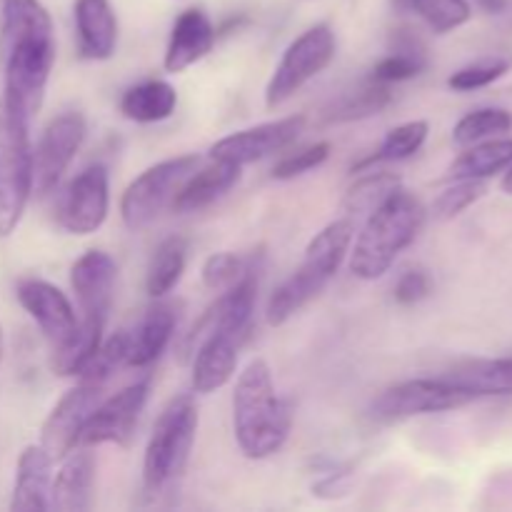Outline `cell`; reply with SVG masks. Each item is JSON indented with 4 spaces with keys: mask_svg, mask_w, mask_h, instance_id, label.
Listing matches in <instances>:
<instances>
[{
    "mask_svg": "<svg viewBox=\"0 0 512 512\" xmlns=\"http://www.w3.org/2000/svg\"><path fill=\"white\" fill-rule=\"evenodd\" d=\"M3 100L25 120L43 105L55 65V28L40 0H3Z\"/></svg>",
    "mask_w": 512,
    "mask_h": 512,
    "instance_id": "1",
    "label": "cell"
},
{
    "mask_svg": "<svg viewBox=\"0 0 512 512\" xmlns=\"http://www.w3.org/2000/svg\"><path fill=\"white\" fill-rule=\"evenodd\" d=\"M293 430V410L275 390L273 370L255 358L245 365L233 390V435L240 453L265 460L285 448Z\"/></svg>",
    "mask_w": 512,
    "mask_h": 512,
    "instance_id": "2",
    "label": "cell"
},
{
    "mask_svg": "<svg viewBox=\"0 0 512 512\" xmlns=\"http://www.w3.org/2000/svg\"><path fill=\"white\" fill-rule=\"evenodd\" d=\"M428 210L410 190L400 188L378 210L365 218L363 230L353 238L348 268L360 280H380L423 233Z\"/></svg>",
    "mask_w": 512,
    "mask_h": 512,
    "instance_id": "3",
    "label": "cell"
},
{
    "mask_svg": "<svg viewBox=\"0 0 512 512\" xmlns=\"http://www.w3.org/2000/svg\"><path fill=\"white\" fill-rule=\"evenodd\" d=\"M355 238L353 218H338L325 225L320 233L313 235L303 255V263L293 270V275L283 280L273 290L265 308V318L273 328L288 323L295 313L305 308L310 300L318 298L325 285L335 278L340 265L345 263L350 253V245Z\"/></svg>",
    "mask_w": 512,
    "mask_h": 512,
    "instance_id": "4",
    "label": "cell"
},
{
    "mask_svg": "<svg viewBox=\"0 0 512 512\" xmlns=\"http://www.w3.org/2000/svg\"><path fill=\"white\" fill-rule=\"evenodd\" d=\"M198 423L200 415L193 393L175 395L160 410L143 455V488L148 493H160L183 473L195 445Z\"/></svg>",
    "mask_w": 512,
    "mask_h": 512,
    "instance_id": "5",
    "label": "cell"
},
{
    "mask_svg": "<svg viewBox=\"0 0 512 512\" xmlns=\"http://www.w3.org/2000/svg\"><path fill=\"white\" fill-rule=\"evenodd\" d=\"M30 123L0 100V238H8L23 220L33 195Z\"/></svg>",
    "mask_w": 512,
    "mask_h": 512,
    "instance_id": "6",
    "label": "cell"
},
{
    "mask_svg": "<svg viewBox=\"0 0 512 512\" xmlns=\"http://www.w3.org/2000/svg\"><path fill=\"white\" fill-rule=\"evenodd\" d=\"M198 155H178L163 163L150 165L125 188L120 198V218L123 225L133 233H140L158 220V215L173 203L180 185L198 170Z\"/></svg>",
    "mask_w": 512,
    "mask_h": 512,
    "instance_id": "7",
    "label": "cell"
},
{
    "mask_svg": "<svg viewBox=\"0 0 512 512\" xmlns=\"http://www.w3.org/2000/svg\"><path fill=\"white\" fill-rule=\"evenodd\" d=\"M335 50H338V40L328 23H318L300 33L285 48L278 68L270 75L268 88H265V105L280 108L283 103H288L305 83L318 78L333 63Z\"/></svg>",
    "mask_w": 512,
    "mask_h": 512,
    "instance_id": "8",
    "label": "cell"
},
{
    "mask_svg": "<svg viewBox=\"0 0 512 512\" xmlns=\"http://www.w3.org/2000/svg\"><path fill=\"white\" fill-rule=\"evenodd\" d=\"M475 400H480L478 393H473L465 385L453 383L445 375L443 378H415L393 385L383 395H378L373 408H370V415L378 423H398V420L418 418V415L465 408Z\"/></svg>",
    "mask_w": 512,
    "mask_h": 512,
    "instance_id": "9",
    "label": "cell"
},
{
    "mask_svg": "<svg viewBox=\"0 0 512 512\" xmlns=\"http://www.w3.org/2000/svg\"><path fill=\"white\" fill-rule=\"evenodd\" d=\"M110 178L100 163L80 170L58 195L55 220L68 235H93L108 220Z\"/></svg>",
    "mask_w": 512,
    "mask_h": 512,
    "instance_id": "10",
    "label": "cell"
},
{
    "mask_svg": "<svg viewBox=\"0 0 512 512\" xmlns=\"http://www.w3.org/2000/svg\"><path fill=\"white\" fill-rule=\"evenodd\" d=\"M85 118L75 110L55 115L45 125L33 153V193L48 198L68 173L85 140Z\"/></svg>",
    "mask_w": 512,
    "mask_h": 512,
    "instance_id": "11",
    "label": "cell"
},
{
    "mask_svg": "<svg viewBox=\"0 0 512 512\" xmlns=\"http://www.w3.org/2000/svg\"><path fill=\"white\" fill-rule=\"evenodd\" d=\"M105 388L108 385L100 383V380L78 375V383L50 410V415L43 423V430H40V445L48 450L53 463L55 460H63L70 450L78 448L80 433H83L93 410L103 400Z\"/></svg>",
    "mask_w": 512,
    "mask_h": 512,
    "instance_id": "12",
    "label": "cell"
},
{
    "mask_svg": "<svg viewBox=\"0 0 512 512\" xmlns=\"http://www.w3.org/2000/svg\"><path fill=\"white\" fill-rule=\"evenodd\" d=\"M150 395V380H135L128 388L118 390L110 398L100 400L98 408L80 433L78 448H98V445H120L128 448L138 428L140 413L145 410Z\"/></svg>",
    "mask_w": 512,
    "mask_h": 512,
    "instance_id": "13",
    "label": "cell"
},
{
    "mask_svg": "<svg viewBox=\"0 0 512 512\" xmlns=\"http://www.w3.org/2000/svg\"><path fill=\"white\" fill-rule=\"evenodd\" d=\"M303 128L305 115H288V118L253 125V128L238 130V133H230L225 138H220L210 148L208 158L245 168V165L258 163V160L270 158V155L280 153L288 145H293L298 140V135L303 133Z\"/></svg>",
    "mask_w": 512,
    "mask_h": 512,
    "instance_id": "14",
    "label": "cell"
},
{
    "mask_svg": "<svg viewBox=\"0 0 512 512\" xmlns=\"http://www.w3.org/2000/svg\"><path fill=\"white\" fill-rule=\"evenodd\" d=\"M15 295H18V303L23 305L25 313L35 320L43 338L50 343V350L60 348L65 340L73 338L80 318L63 290L45 283V280L28 278L20 280Z\"/></svg>",
    "mask_w": 512,
    "mask_h": 512,
    "instance_id": "15",
    "label": "cell"
},
{
    "mask_svg": "<svg viewBox=\"0 0 512 512\" xmlns=\"http://www.w3.org/2000/svg\"><path fill=\"white\" fill-rule=\"evenodd\" d=\"M118 265L105 250H88L70 268V288L78 300L80 318L108 323L115 298Z\"/></svg>",
    "mask_w": 512,
    "mask_h": 512,
    "instance_id": "16",
    "label": "cell"
},
{
    "mask_svg": "<svg viewBox=\"0 0 512 512\" xmlns=\"http://www.w3.org/2000/svg\"><path fill=\"white\" fill-rule=\"evenodd\" d=\"M215 25L200 8H188L175 18L170 30L168 48H165L163 65L168 73H183L205 58L213 50Z\"/></svg>",
    "mask_w": 512,
    "mask_h": 512,
    "instance_id": "17",
    "label": "cell"
},
{
    "mask_svg": "<svg viewBox=\"0 0 512 512\" xmlns=\"http://www.w3.org/2000/svg\"><path fill=\"white\" fill-rule=\"evenodd\" d=\"M175 330H178V308L158 298V303L145 310V315L133 330H125V338H128L125 368L153 365L170 345Z\"/></svg>",
    "mask_w": 512,
    "mask_h": 512,
    "instance_id": "18",
    "label": "cell"
},
{
    "mask_svg": "<svg viewBox=\"0 0 512 512\" xmlns=\"http://www.w3.org/2000/svg\"><path fill=\"white\" fill-rule=\"evenodd\" d=\"M73 18L80 55L88 60L113 58L118 48V15L110 0H75Z\"/></svg>",
    "mask_w": 512,
    "mask_h": 512,
    "instance_id": "19",
    "label": "cell"
},
{
    "mask_svg": "<svg viewBox=\"0 0 512 512\" xmlns=\"http://www.w3.org/2000/svg\"><path fill=\"white\" fill-rule=\"evenodd\" d=\"M95 458L88 448L70 450L63 458V468L50 485V510L88 512L93 508Z\"/></svg>",
    "mask_w": 512,
    "mask_h": 512,
    "instance_id": "20",
    "label": "cell"
},
{
    "mask_svg": "<svg viewBox=\"0 0 512 512\" xmlns=\"http://www.w3.org/2000/svg\"><path fill=\"white\" fill-rule=\"evenodd\" d=\"M243 178V168L233 163H223V160H210L205 168L195 170L180 190L175 193L170 208L175 213H198V210L210 208L213 203H218L225 193L235 188Z\"/></svg>",
    "mask_w": 512,
    "mask_h": 512,
    "instance_id": "21",
    "label": "cell"
},
{
    "mask_svg": "<svg viewBox=\"0 0 512 512\" xmlns=\"http://www.w3.org/2000/svg\"><path fill=\"white\" fill-rule=\"evenodd\" d=\"M53 458L43 445H28L20 453L15 468V488L10 510L13 512H45L50 510V485H53Z\"/></svg>",
    "mask_w": 512,
    "mask_h": 512,
    "instance_id": "22",
    "label": "cell"
},
{
    "mask_svg": "<svg viewBox=\"0 0 512 512\" xmlns=\"http://www.w3.org/2000/svg\"><path fill=\"white\" fill-rule=\"evenodd\" d=\"M178 108V93L168 80L150 78L138 85H130L120 98V113L130 123L150 125L168 120Z\"/></svg>",
    "mask_w": 512,
    "mask_h": 512,
    "instance_id": "23",
    "label": "cell"
},
{
    "mask_svg": "<svg viewBox=\"0 0 512 512\" xmlns=\"http://www.w3.org/2000/svg\"><path fill=\"white\" fill-rule=\"evenodd\" d=\"M512 165V138L480 140L450 163V180H488Z\"/></svg>",
    "mask_w": 512,
    "mask_h": 512,
    "instance_id": "24",
    "label": "cell"
},
{
    "mask_svg": "<svg viewBox=\"0 0 512 512\" xmlns=\"http://www.w3.org/2000/svg\"><path fill=\"white\" fill-rule=\"evenodd\" d=\"M103 330L105 323L80 318L73 338L65 340L60 348L50 350V368H53V373L60 375V378H78L85 365L98 353L100 343H103Z\"/></svg>",
    "mask_w": 512,
    "mask_h": 512,
    "instance_id": "25",
    "label": "cell"
},
{
    "mask_svg": "<svg viewBox=\"0 0 512 512\" xmlns=\"http://www.w3.org/2000/svg\"><path fill=\"white\" fill-rule=\"evenodd\" d=\"M188 265V240L183 235H170L155 248L150 258L148 275H145V290L153 300L165 298L173 293L175 285L180 283Z\"/></svg>",
    "mask_w": 512,
    "mask_h": 512,
    "instance_id": "26",
    "label": "cell"
},
{
    "mask_svg": "<svg viewBox=\"0 0 512 512\" xmlns=\"http://www.w3.org/2000/svg\"><path fill=\"white\" fill-rule=\"evenodd\" d=\"M393 43V53L385 55L380 63H375L373 73H370V80H375V83H403V80H410L423 73L425 65H428V53H425L418 35H413L410 30H398Z\"/></svg>",
    "mask_w": 512,
    "mask_h": 512,
    "instance_id": "27",
    "label": "cell"
},
{
    "mask_svg": "<svg viewBox=\"0 0 512 512\" xmlns=\"http://www.w3.org/2000/svg\"><path fill=\"white\" fill-rule=\"evenodd\" d=\"M453 383L465 385L480 398L488 395H512V358L498 360H478V363H468L465 368L455 370V373L445 375Z\"/></svg>",
    "mask_w": 512,
    "mask_h": 512,
    "instance_id": "28",
    "label": "cell"
},
{
    "mask_svg": "<svg viewBox=\"0 0 512 512\" xmlns=\"http://www.w3.org/2000/svg\"><path fill=\"white\" fill-rule=\"evenodd\" d=\"M255 270H263V253H213L203 263V270H200V278H203V285L213 293H225L233 285H238L240 280L248 278Z\"/></svg>",
    "mask_w": 512,
    "mask_h": 512,
    "instance_id": "29",
    "label": "cell"
},
{
    "mask_svg": "<svg viewBox=\"0 0 512 512\" xmlns=\"http://www.w3.org/2000/svg\"><path fill=\"white\" fill-rule=\"evenodd\" d=\"M403 188V180L395 173H370L365 178L355 180L343 198V210L348 218H368L373 210H378L385 200Z\"/></svg>",
    "mask_w": 512,
    "mask_h": 512,
    "instance_id": "30",
    "label": "cell"
},
{
    "mask_svg": "<svg viewBox=\"0 0 512 512\" xmlns=\"http://www.w3.org/2000/svg\"><path fill=\"white\" fill-rule=\"evenodd\" d=\"M428 135H430L428 120H408V123L403 125H395V128L383 138L380 148L375 150L365 163H360L355 170L365 168V165L400 163V160L413 158V155L425 145Z\"/></svg>",
    "mask_w": 512,
    "mask_h": 512,
    "instance_id": "31",
    "label": "cell"
},
{
    "mask_svg": "<svg viewBox=\"0 0 512 512\" xmlns=\"http://www.w3.org/2000/svg\"><path fill=\"white\" fill-rule=\"evenodd\" d=\"M390 100H393L390 85L368 80L363 88L345 93L338 103H333V108L328 110V120L330 123H350V120L370 118L388 108Z\"/></svg>",
    "mask_w": 512,
    "mask_h": 512,
    "instance_id": "32",
    "label": "cell"
},
{
    "mask_svg": "<svg viewBox=\"0 0 512 512\" xmlns=\"http://www.w3.org/2000/svg\"><path fill=\"white\" fill-rule=\"evenodd\" d=\"M512 130V113L505 108H478L455 123L453 140L460 148L480 143V140L498 138V135Z\"/></svg>",
    "mask_w": 512,
    "mask_h": 512,
    "instance_id": "33",
    "label": "cell"
},
{
    "mask_svg": "<svg viewBox=\"0 0 512 512\" xmlns=\"http://www.w3.org/2000/svg\"><path fill=\"white\" fill-rule=\"evenodd\" d=\"M410 10L423 18L435 35H448L473 18L468 0H410Z\"/></svg>",
    "mask_w": 512,
    "mask_h": 512,
    "instance_id": "34",
    "label": "cell"
},
{
    "mask_svg": "<svg viewBox=\"0 0 512 512\" xmlns=\"http://www.w3.org/2000/svg\"><path fill=\"white\" fill-rule=\"evenodd\" d=\"M485 193H488L485 180H455L450 188H445L443 193L435 198L433 215L438 220L458 218L465 210L473 208L480 198H485Z\"/></svg>",
    "mask_w": 512,
    "mask_h": 512,
    "instance_id": "35",
    "label": "cell"
},
{
    "mask_svg": "<svg viewBox=\"0 0 512 512\" xmlns=\"http://www.w3.org/2000/svg\"><path fill=\"white\" fill-rule=\"evenodd\" d=\"M510 70V60L505 58H488L478 60V63H470L465 68L455 70L448 78V88L455 93H473V90L488 88L495 80L503 78Z\"/></svg>",
    "mask_w": 512,
    "mask_h": 512,
    "instance_id": "36",
    "label": "cell"
},
{
    "mask_svg": "<svg viewBox=\"0 0 512 512\" xmlns=\"http://www.w3.org/2000/svg\"><path fill=\"white\" fill-rule=\"evenodd\" d=\"M330 150H333V145H330L328 140H323V143L305 145V148L295 150V153H288L285 158H280L278 163L273 165V178L275 180L300 178V175L320 168V165L330 158Z\"/></svg>",
    "mask_w": 512,
    "mask_h": 512,
    "instance_id": "37",
    "label": "cell"
},
{
    "mask_svg": "<svg viewBox=\"0 0 512 512\" xmlns=\"http://www.w3.org/2000/svg\"><path fill=\"white\" fill-rule=\"evenodd\" d=\"M430 293H433V280L420 268L405 270L398 278V283H395V300L400 305H418Z\"/></svg>",
    "mask_w": 512,
    "mask_h": 512,
    "instance_id": "38",
    "label": "cell"
},
{
    "mask_svg": "<svg viewBox=\"0 0 512 512\" xmlns=\"http://www.w3.org/2000/svg\"><path fill=\"white\" fill-rule=\"evenodd\" d=\"M500 188H503V193H508V195H512V165L508 170H505V175H503V180H500Z\"/></svg>",
    "mask_w": 512,
    "mask_h": 512,
    "instance_id": "39",
    "label": "cell"
},
{
    "mask_svg": "<svg viewBox=\"0 0 512 512\" xmlns=\"http://www.w3.org/2000/svg\"><path fill=\"white\" fill-rule=\"evenodd\" d=\"M483 3H485V0H483Z\"/></svg>",
    "mask_w": 512,
    "mask_h": 512,
    "instance_id": "40",
    "label": "cell"
}]
</instances>
